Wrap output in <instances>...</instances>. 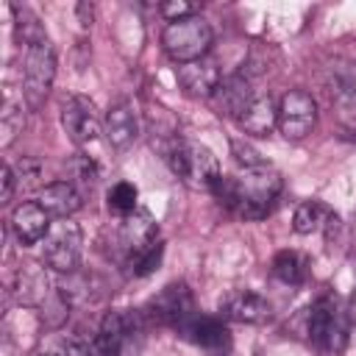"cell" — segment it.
<instances>
[{"label": "cell", "instance_id": "obj_28", "mask_svg": "<svg viewBox=\"0 0 356 356\" xmlns=\"http://www.w3.org/2000/svg\"><path fill=\"white\" fill-rule=\"evenodd\" d=\"M234 156H236V161H239L242 167H261V164H264V161L259 159V153H256L253 147L242 145V142H234Z\"/></svg>", "mask_w": 356, "mask_h": 356}, {"label": "cell", "instance_id": "obj_23", "mask_svg": "<svg viewBox=\"0 0 356 356\" xmlns=\"http://www.w3.org/2000/svg\"><path fill=\"white\" fill-rule=\"evenodd\" d=\"M331 211L320 203V200H303L298 209H295V217H292V228L298 234H314L320 231L325 222H328Z\"/></svg>", "mask_w": 356, "mask_h": 356}, {"label": "cell", "instance_id": "obj_13", "mask_svg": "<svg viewBox=\"0 0 356 356\" xmlns=\"http://www.w3.org/2000/svg\"><path fill=\"white\" fill-rule=\"evenodd\" d=\"M11 231L19 245H36L50 231V214L39 206V200H25L11 211Z\"/></svg>", "mask_w": 356, "mask_h": 356}, {"label": "cell", "instance_id": "obj_12", "mask_svg": "<svg viewBox=\"0 0 356 356\" xmlns=\"http://www.w3.org/2000/svg\"><path fill=\"white\" fill-rule=\"evenodd\" d=\"M220 312H222V317H228L234 323H248V325L267 323L270 314H273L270 303L259 292H250V289H234V292H228L220 300Z\"/></svg>", "mask_w": 356, "mask_h": 356}, {"label": "cell", "instance_id": "obj_17", "mask_svg": "<svg viewBox=\"0 0 356 356\" xmlns=\"http://www.w3.org/2000/svg\"><path fill=\"white\" fill-rule=\"evenodd\" d=\"M81 192L70 181H53L39 192V206L56 220H70L81 209Z\"/></svg>", "mask_w": 356, "mask_h": 356}, {"label": "cell", "instance_id": "obj_1", "mask_svg": "<svg viewBox=\"0 0 356 356\" xmlns=\"http://www.w3.org/2000/svg\"><path fill=\"white\" fill-rule=\"evenodd\" d=\"M211 192L220 197V203H225L236 214L261 220L273 209V203L281 192V175L270 164L245 167L239 175L220 178Z\"/></svg>", "mask_w": 356, "mask_h": 356}, {"label": "cell", "instance_id": "obj_10", "mask_svg": "<svg viewBox=\"0 0 356 356\" xmlns=\"http://www.w3.org/2000/svg\"><path fill=\"white\" fill-rule=\"evenodd\" d=\"M61 125H64V131L70 134V139L75 145H89L100 136V120L95 114V103L81 97V95H72V97L64 100Z\"/></svg>", "mask_w": 356, "mask_h": 356}, {"label": "cell", "instance_id": "obj_19", "mask_svg": "<svg viewBox=\"0 0 356 356\" xmlns=\"http://www.w3.org/2000/svg\"><path fill=\"white\" fill-rule=\"evenodd\" d=\"M89 342L92 337L83 339L70 331H50L36 342V356H89Z\"/></svg>", "mask_w": 356, "mask_h": 356}, {"label": "cell", "instance_id": "obj_5", "mask_svg": "<svg viewBox=\"0 0 356 356\" xmlns=\"http://www.w3.org/2000/svg\"><path fill=\"white\" fill-rule=\"evenodd\" d=\"M142 312H108L89 342V356H122L142 337Z\"/></svg>", "mask_w": 356, "mask_h": 356}, {"label": "cell", "instance_id": "obj_8", "mask_svg": "<svg viewBox=\"0 0 356 356\" xmlns=\"http://www.w3.org/2000/svg\"><path fill=\"white\" fill-rule=\"evenodd\" d=\"M145 317H150L153 323H161V325H175V328L189 323L195 317V300H192L189 286L181 281L167 284L159 295H153L147 300Z\"/></svg>", "mask_w": 356, "mask_h": 356}, {"label": "cell", "instance_id": "obj_6", "mask_svg": "<svg viewBox=\"0 0 356 356\" xmlns=\"http://www.w3.org/2000/svg\"><path fill=\"white\" fill-rule=\"evenodd\" d=\"M81 250H83V234L81 225L72 220H58L50 225L44 236V264L56 273H75L81 264Z\"/></svg>", "mask_w": 356, "mask_h": 356}, {"label": "cell", "instance_id": "obj_29", "mask_svg": "<svg viewBox=\"0 0 356 356\" xmlns=\"http://www.w3.org/2000/svg\"><path fill=\"white\" fill-rule=\"evenodd\" d=\"M75 170H78V178H81V184H86V186H95V181H97V167H95V161H92L89 156H81V159L75 161Z\"/></svg>", "mask_w": 356, "mask_h": 356}, {"label": "cell", "instance_id": "obj_2", "mask_svg": "<svg viewBox=\"0 0 356 356\" xmlns=\"http://www.w3.org/2000/svg\"><path fill=\"white\" fill-rule=\"evenodd\" d=\"M167 161H170V170L186 186H195V189H214V184L222 178L217 156L200 142H186V139L175 142L167 153Z\"/></svg>", "mask_w": 356, "mask_h": 356}, {"label": "cell", "instance_id": "obj_16", "mask_svg": "<svg viewBox=\"0 0 356 356\" xmlns=\"http://www.w3.org/2000/svg\"><path fill=\"white\" fill-rule=\"evenodd\" d=\"M253 89H250V81L245 78V75H228V78H222L220 81V86H217V92H214V103H217V108L222 111V114H228V117H242V111L253 103Z\"/></svg>", "mask_w": 356, "mask_h": 356}, {"label": "cell", "instance_id": "obj_26", "mask_svg": "<svg viewBox=\"0 0 356 356\" xmlns=\"http://www.w3.org/2000/svg\"><path fill=\"white\" fill-rule=\"evenodd\" d=\"M161 256H164V245L156 242L153 248H147L145 253H139L136 259H131V270H134V275H150V273L161 264Z\"/></svg>", "mask_w": 356, "mask_h": 356}, {"label": "cell", "instance_id": "obj_21", "mask_svg": "<svg viewBox=\"0 0 356 356\" xmlns=\"http://www.w3.org/2000/svg\"><path fill=\"white\" fill-rule=\"evenodd\" d=\"M17 292H19V300L28 303V306H36V303H47V295H50V281L47 275L42 273V267L36 264H22V270L17 273Z\"/></svg>", "mask_w": 356, "mask_h": 356}, {"label": "cell", "instance_id": "obj_20", "mask_svg": "<svg viewBox=\"0 0 356 356\" xmlns=\"http://www.w3.org/2000/svg\"><path fill=\"white\" fill-rule=\"evenodd\" d=\"M239 125H242L248 134L264 136L273 125H278V106H275V100H273L270 95H256L253 103L242 111Z\"/></svg>", "mask_w": 356, "mask_h": 356}, {"label": "cell", "instance_id": "obj_9", "mask_svg": "<svg viewBox=\"0 0 356 356\" xmlns=\"http://www.w3.org/2000/svg\"><path fill=\"white\" fill-rule=\"evenodd\" d=\"M317 122V103L303 89H289L278 103V128L286 139H303Z\"/></svg>", "mask_w": 356, "mask_h": 356}, {"label": "cell", "instance_id": "obj_22", "mask_svg": "<svg viewBox=\"0 0 356 356\" xmlns=\"http://www.w3.org/2000/svg\"><path fill=\"white\" fill-rule=\"evenodd\" d=\"M273 275L281 281V284H289V286H300L309 275V261L306 256H300L298 250H281L275 253L273 259Z\"/></svg>", "mask_w": 356, "mask_h": 356}, {"label": "cell", "instance_id": "obj_31", "mask_svg": "<svg viewBox=\"0 0 356 356\" xmlns=\"http://www.w3.org/2000/svg\"><path fill=\"white\" fill-rule=\"evenodd\" d=\"M350 231H353V236H356V214H353V220H350Z\"/></svg>", "mask_w": 356, "mask_h": 356}, {"label": "cell", "instance_id": "obj_27", "mask_svg": "<svg viewBox=\"0 0 356 356\" xmlns=\"http://www.w3.org/2000/svg\"><path fill=\"white\" fill-rule=\"evenodd\" d=\"M161 14L170 19V22H178V19H186L195 14V6L186 3V0H167L161 3Z\"/></svg>", "mask_w": 356, "mask_h": 356}, {"label": "cell", "instance_id": "obj_18", "mask_svg": "<svg viewBox=\"0 0 356 356\" xmlns=\"http://www.w3.org/2000/svg\"><path fill=\"white\" fill-rule=\"evenodd\" d=\"M178 81L195 97H214L222 78H220V72L211 61L200 58V61H192V64H181L178 67Z\"/></svg>", "mask_w": 356, "mask_h": 356}, {"label": "cell", "instance_id": "obj_3", "mask_svg": "<svg viewBox=\"0 0 356 356\" xmlns=\"http://www.w3.org/2000/svg\"><path fill=\"white\" fill-rule=\"evenodd\" d=\"M161 44H164V50L172 61L192 64V61H200L209 53L211 28L197 14H192L186 19H178V22H167V28L161 33Z\"/></svg>", "mask_w": 356, "mask_h": 356}, {"label": "cell", "instance_id": "obj_25", "mask_svg": "<svg viewBox=\"0 0 356 356\" xmlns=\"http://www.w3.org/2000/svg\"><path fill=\"white\" fill-rule=\"evenodd\" d=\"M0 128H3V147H8L14 142V136H17V128H22V108H17L11 103V97H6V103H3Z\"/></svg>", "mask_w": 356, "mask_h": 356}, {"label": "cell", "instance_id": "obj_7", "mask_svg": "<svg viewBox=\"0 0 356 356\" xmlns=\"http://www.w3.org/2000/svg\"><path fill=\"white\" fill-rule=\"evenodd\" d=\"M309 337L323 353H339L348 339V323L345 314L331 303L328 298L317 300L309 312Z\"/></svg>", "mask_w": 356, "mask_h": 356}, {"label": "cell", "instance_id": "obj_30", "mask_svg": "<svg viewBox=\"0 0 356 356\" xmlns=\"http://www.w3.org/2000/svg\"><path fill=\"white\" fill-rule=\"evenodd\" d=\"M0 181H3V195H0V200L8 203V200L14 197V181H17V175H14V170H11L8 164L0 167Z\"/></svg>", "mask_w": 356, "mask_h": 356}, {"label": "cell", "instance_id": "obj_15", "mask_svg": "<svg viewBox=\"0 0 356 356\" xmlns=\"http://www.w3.org/2000/svg\"><path fill=\"white\" fill-rule=\"evenodd\" d=\"M103 131H106V139L111 142V147L125 150V147L136 139V134H139V117H136L134 103H128V100L114 103V106L106 111Z\"/></svg>", "mask_w": 356, "mask_h": 356}, {"label": "cell", "instance_id": "obj_14", "mask_svg": "<svg viewBox=\"0 0 356 356\" xmlns=\"http://www.w3.org/2000/svg\"><path fill=\"white\" fill-rule=\"evenodd\" d=\"M186 339H192L197 348L209 350V353H225L231 348V334L228 328L217 320V317H206V314H195L189 323H184L178 328Z\"/></svg>", "mask_w": 356, "mask_h": 356}, {"label": "cell", "instance_id": "obj_11", "mask_svg": "<svg viewBox=\"0 0 356 356\" xmlns=\"http://www.w3.org/2000/svg\"><path fill=\"white\" fill-rule=\"evenodd\" d=\"M120 242L128 253V261L136 259L139 253H145L147 248H153L159 239V225L150 217L147 209H136L128 217H122V228H120Z\"/></svg>", "mask_w": 356, "mask_h": 356}, {"label": "cell", "instance_id": "obj_4", "mask_svg": "<svg viewBox=\"0 0 356 356\" xmlns=\"http://www.w3.org/2000/svg\"><path fill=\"white\" fill-rule=\"evenodd\" d=\"M56 81V50L50 39L25 44V61H22V97L31 108H39L44 97L50 95V86Z\"/></svg>", "mask_w": 356, "mask_h": 356}, {"label": "cell", "instance_id": "obj_24", "mask_svg": "<svg viewBox=\"0 0 356 356\" xmlns=\"http://www.w3.org/2000/svg\"><path fill=\"white\" fill-rule=\"evenodd\" d=\"M136 197H139V192H136L134 184L117 181V184L108 189V209L117 211V214H122V217H128L131 211H136Z\"/></svg>", "mask_w": 356, "mask_h": 356}]
</instances>
